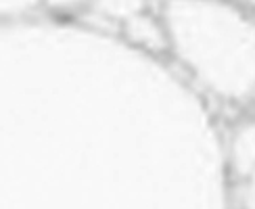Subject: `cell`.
Returning <instances> with one entry per match:
<instances>
[{
	"label": "cell",
	"instance_id": "6da1fadb",
	"mask_svg": "<svg viewBox=\"0 0 255 209\" xmlns=\"http://www.w3.org/2000/svg\"><path fill=\"white\" fill-rule=\"evenodd\" d=\"M167 48L209 94L241 103L255 97V19L228 4L161 6Z\"/></svg>",
	"mask_w": 255,
	"mask_h": 209
},
{
	"label": "cell",
	"instance_id": "7a4b0ae2",
	"mask_svg": "<svg viewBox=\"0 0 255 209\" xmlns=\"http://www.w3.org/2000/svg\"><path fill=\"white\" fill-rule=\"evenodd\" d=\"M120 27H122L126 38H130L134 44L142 46L146 50L167 48V38H165L161 17H153L142 2L136 10H132V13L122 21Z\"/></svg>",
	"mask_w": 255,
	"mask_h": 209
},
{
	"label": "cell",
	"instance_id": "3957f363",
	"mask_svg": "<svg viewBox=\"0 0 255 209\" xmlns=\"http://www.w3.org/2000/svg\"><path fill=\"white\" fill-rule=\"evenodd\" d=\"M228 165L239 180L255 170V117L241 121L232 130L228 140Z\"/></svg>",
	"mask_w": 255,
	"mask_h": 209
},
{
	"label": "cell",
	"instance_id": "277c9868",
	"mask_svg": "<svg viewBox=\"0 0 255 209\" xmlns=\"http://www.w3.org/2000/svg\"><path fill=\"white\" fill-rule=\"evenodd\" d=\"M239 205L241 209H255V170L239 180Z\"/></svg>",
	"mask_w": 255,
	"mask_h": 209
},
{
	"label": "cell",
	"instance_id": "5b68a950",
	"mask_svg": "<svg viewBox=\"0 0 255 209\" xmlns=\"http://www.w3.org/2000/svg\"><path fill=\"white\" fill-rule=\"evenodd\" d=\"M27 6L25 4H2V2H0V19H2V17H15L17 13H23V10H25Z\"/></svg>",
	"mask_w": 255,
	"mask_h": 209
}]
</instances>
